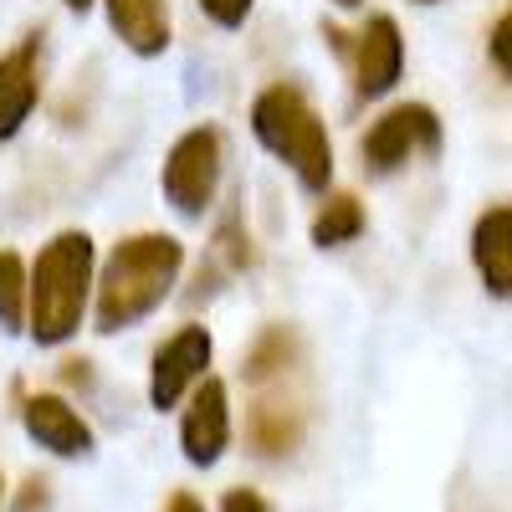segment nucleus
<instances>
[{"label":"nucleus","instance_id":"obj_1","mask_svg":"<svg viewBox=\"0 0 512 512\" xmlns=\"http://www.w3.org/2000/svg\"><path fill=\"white\" fill-rule=\"evenodd\" d=\"M185 272V241L164 236V231H139L123 236L103 272H93V323L98 333H123L144 323L149 313H159L169 303Z\"/></svg>","mask_w":512,"mask_h":512},{"label":"nucleus","instance_id":"obj_2","mask_svg":"<svg viewBox=\"0 0 512 512\" xmlns=\"http://www.w3.org/2000/svg\"><path fill=\"white\" fill-rule=\"evenodd\" d=\"M93 236L88 231H57L36 251L26 272V333L31 344L57 349L82 328V313L93 303Z\"/></svg>","mask_w":512,"mask_h":512},{"label":"nucleus","instance_id":"obj_3","mask_svg":"<svg viewBox=\"0 0 512 512\" xmlns=\"http://www.w3.org/2000/svg\"><path fill=\"white\" fill-rule=\"evenodd\" d=\"M251 134L272 159L292 169V180L308 195H328L333 185V139L318 108L297 82H272L251 98Z\"/></svg>","mask_w":512,"mask_h":512},{"label":"nucleus","instance_id":"obj_4","mask_svg":"<svg viewBox=\"0 0 512 512\" xmlns=\"http://www.w3.org/2000/svg\"><path fill=\"white\" fill-rule=\"evenodd\" d=\"M221 175H226V134L216 123L185 128L169 144L164 169H159L164 205H175V216H185V221H205V210L221 195Z\"/></svg>","mask_w":512,"mask_h":512},{"label":"nucleus","instance_id":"obj_5","mask_svg":"<svg viewBox=\"0 0 512 512\" xmlns=\"http://www.w3.org/2000/svg\"><path fill=\"white\" fill-rule=\"evenodd\" d=\"M436 149H441V118H436L431 103H395V108H384L369 123L364 144H359L364 175H374V180L395 175V169H405L415 154H436Z\"/></svg>","mask_w":512,"mask_h":512},{"label":"nucleus","instance_id":"obj_6","mask_svg":"<svg viewBox=\"0 0 512 512\" xmlns=\"http://www.w3.org/2000/svg\"><path fill=\"white\" fill-rule=\"evenodd\" d=\"M328 41H333V52L349 62L359 98H384V93H390L395 82L405 77V36H400V21H395V16L379 11V16H369L354 36L338 31V26H328Z\"/></svg>","mask_w":512,"mask_h":512},{"label":"nucleus","instance_id":"obj_7","mask_svg":"<svg viewBox=\"0 0 512 512\" xmlns=\"http://www.w3.org/2000/svg\"><path fill=\"white\" fill-rule=\"evenodd\" d=\"M210 359H216V338H210V328L180 323L154 349V364H149V405L154 410H175L195 390V379H205Z\"/></svg>","mask_w":512,"mask_h":512},{"label":"nucleus","instance_id":"obj_8","mask_svg":"<svg viewBox=\"0 0 512 512\" xmlns=\"http://www.w3.org/2000/svg\"><path fill=\"white\" fill-rule=\"evenodd\" d=\"M231 446V395L216 374L195 379V390L185 395V415H180V451L190 466H216Z\"/></svg>","mask_w":512,"mask_h":512},{"label":"nucleus","instance_id":"obj_9","mask_svg":"<svg viewBox=\"0 0 512 512\" xmlns=\"http://www.w3.org/2000/svg\"><path fill=\"white\" fill-rule=\"evenodd\" d=\"M21 425H26V436L41 446V451H52L62 461H77V456H93V425L82 420V410L67 400V395H26L21 400Z\"/></svg>","mask_w":512,"mask_h":512},{"label":"nucleus","instance_id":"obj_10","mask_svg":"<svg viewBox=\"0 0 512 512\" xmlns=\"http://www.w3.org/2000/svg\"><path fill=\"white\" fill-rule=\"evenodd\" d=\"M36 57H41V36L31 31L16 52L0 57V144L21 134V123L31 118V108L41 103V72H36Z\"/></svg>","mask_w":512,"mask_h":512},{"label":"nucleus","instance_id":"obj_11","mask_svg":"<svg viewBox=\"0 0 512 512\" xmlns=\"http://www.w3.org/2000/svg\"><path fill=\"white\" fill-rule=\"evenodd\" d=\"M472 262L482 272V287L497 297V303H507L512 297V205L497 200L487 205L477 226H472Z\"/></svg>","mask_w":512,"mask_h":512},{"label":"nucleus","instance_id":"obj_12","mask_svg":"<svg viewBox=\"0 0 512 512\" xmlns=\"http://www.w3.org/2000/svg\"><path fill=\"white\" fill-rule=\"evenodd\" d=\"M108 26L134 57H164L169 52V31H175V16H169V0H103Z\"/></svg>","mask_w":512,"mask_h":512},{"label":"nucleus","instance_id":"obj_13","mask_svg":"<svg viewBox=\"0 0 512 512\" xmlns=\"http://www.w3.org/2000/svg\"><path fill=\"white\" fill-rule=\"evenodd\" d=\"M246 441L256 456H287L303 441V410L297 405H282V400H256L251 405V420H246Z\"/></svg>","mask_w":512,"mask_h":512},{"label":"nucleus","instance_id":"obj_14","mask_svg":"<svg viewBox=\"0 0 512 512\" xmlns=\"http://www.w3.org/2000/svg\"><path fill=\"white\" fill-rule=\"evenodd\" d=\"M297 354H303V344H297V333L287 323H272L262 328V338L246 349L241 359V379L251 384V390H267L272 379H287L297 369Z\"/></svg>","mask_w":512,"mask_h":512},{"label":"nucleus","instance_id":"obj_15","mask_svg":"<svg viewBox=\"0 0 512 512\" xmlns=\"http://www.w3.org/2000/svg\"><path fill=\"white\" fill-rule=\"evenodd\" d=\"M359 236H364V205H359V195H328L323 210L313 216V246L333 251V246H349Z\"/></svg>","mask_w":512,"mask_h":512},{"label":"nucleus","instance_id":"obj_16","mask_svg":"<svg viewBox=\"0 0 512 512\" xmlns=\"http://www.w3.org/2000/svg\"><path fill=\"white\" fill-rule=\"evenodd\" d=\"M26 328V262L0 246V333H21Z\"/></svg>","mask_w":512,"mask_h":512},{"label":"nucleus","instance_id":"obj_17","mask_svg":"<svg viewBox=\"0 0 512 512\" xmlns=\"http://www.w3.org/2000/svg\"><path fill=\"white\" fill-rule=\"evenodd\" d=\"M251 6H256V0H200V11L216 21L221 31H241L251 21Z\"/></svg>","mask_w":512,"mask_h":512},{"label":"nucleus","instance_id":"obj_18","mask_svg":"<svg viewBox=\"0 0 512 512\" xmlns=\"http://www.w3.org/2000/svg\"><path fill=\"white\" fill-rule=\"evenodd\" d=\"M52 507V482L47 477H26L21 497L11 502V512H47Z\"/></svg>","mask_w":512,"mask_h":512},{"label":"nucleus","instance_id":"obj_19","mask_svg":"<svg viewBox=\"0 0 512 512\" xmlns=\"http://www.w3.org/2000/svg\"><path fill=\"white\" fill-rule=\"evenodd\" d=\"M221 512H272V507H267V497L256 492V487H231L221 497Z\"/></svg>","mask_w":512,"mask_h":512},{"label":"nucleus","instance_id":"obj_20","mask_svg":"<svg viewBox=\"0 0 512 512\" xmlns=\"http://www.w3.org/2000/svg\"><path fill=\"white\" fill-rule=\"evenodd\" d=\"M507 31H512V16L502 11V16L492 21V36H487V41H492V62H497V72H502V77H512V57H507Z\"/></svg>","mask_w":512,"mask_h":512},{"label":"nucleus","instance_id":"obj_21","mask_svg":"<svg viewBox=\"0 0 512 512\" xmlns=\"http://www.w3.org/2000/svg\"><path fill=\"white\" fill-rule=\"evenodd\" d=\"M164 512H205V502L195 497V492H175V497H169V507Z\"/></svg>","mask_w":512,"mask_h":512},{"label":"nucleus","instance_id":"obj_22","mask_svg":"<svg viewBox=\"0 0 512 512\" xmlns=\"http://www.w3.org/2000/svg\"><path fill=\"white\" fill-rule=\"evenodd\" d=\"M62 6H67L72 16H88V11H93V0H62Z\"/></svg>","mask_w":512,"mask_h":512},{"label":"nucleus","instance_id":"obj_23","mask_svg":"<svg viewBox=\"0 0 512 512\" xmlns=\"http://www.w3.org/2000/svg\"><path fill=\"white\" fill-rule=\"evenodd\" d=\"M333 6H338V11H359V6H364V0H333Z\"/></svg>","mask_w":512,"mask_h":512},{"label":"nucleus","instance_id":"obj_24","mask_svg":"<svg viewBox=\"0 0 512 512\" xmlns=\"http://www.w3.org/2000/svg\"><path fill=\"white\" fill-rule=\"evenodd\" d=\"M0 507H6V482H0Z\"/></svg>","mask_w":512,"mask_h":512},{"label":"nucleus","instance_id":"obj_25","mask_svg":"<svg viewBox=\"0 0 512 512\" xmlns=\"http://www.w3.org/2000/svg\"><path fill=\"white\" fill-rule=\"evenodd\" d=\"M415 6H436V0H415Z\"/></svg>","mask_w":512,"mask_h":512}]
</instances>
